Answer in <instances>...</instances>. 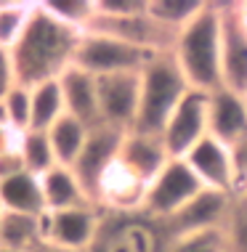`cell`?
<instances>
[{
  "label": "cell",
  "instance_id": "1",
  "mask_svg": "<svg viewBox=\"0 0 247 252\" xmlns=\"http://www.w3.org/2000/svg\"><path fill=\"white\" fill-rule=\"evenodd\" d=\"M80 40V30L59 22L56 16L45 11L43 3H35V13H32L22 40L11 48L19 85L35 88L59 80L67 69L74 66Z\"/></svg>",
  "mask_w": 247,
  "mask_h": 252
},
{
  "label": "cell",
  "instance_id": "2",
  "mask_svg": "<svg viewBox=\"0 0 247 252\" xmlns=\"http://www.w3.org/2000/svg\"><path fill=\"white\" fill-rule=\"evenodd\" d=\"M173 56L191 88L212 93L223 88V13L221 3H205L202 11L178 32Z\"/></svg>",
  "mask_w": 247,
  "mask_h": 252
},
{
  "label": "cell",
  "instance_id": "3",
  "mask_svg": "<svg viewBox=\"0 0 247 252\" xmlns=\"http://www.w3.org/2000/svg\"><path fill=\"white\" fill-rule=\"evenodd\" d=\"M85 32H101L154 53H173L178 40L176 32L149 16V0H99L96 19Z\"/></svg>",
  "mask_w": 247,
  "mask_h": 252
},
{
  "label": "cell",
  "instance_id": "4",
  "mask_svg": "<svg viewBox=\"0 0 247 252\" xmlns=\"http://www.w3.org/2000/svg\"><path fill=\"white\" fill-rule=\"evenodd\" d=\"M189 80L183 77L173 53L154 56L146 69L141 72V106L133 130L162 135L168 120L173 117V112L181 104V98L189 93Z\"/></svg>",
  "mask_w": 247,
  "mask_h": 252
},
{
  "label": "cell",
  "instance_id": "5",
  "mask_svg": "<svg viewBox=\"0 0 247 252\" xmlns=\"http://www.w3.org/2000/svg\"><path fill=\"white\" fill-rule=\"evenodd\" d=\"M176 234L168 220L136 210L109 213L101 210L99 234L88 252H168Z\"/></svg>",
  "mask_w": 247,
  "mask_h": 252
},
{
  "label": "cell",
  "instance_id": "6",
  "mask_svg": "<svg viewBox=\"0 0 247 252\" xmlns=\"http://www.w3.org/2000/svg\"><path fill=\"white\" fill-rule=\"evenodd\" d=\"M154 56H160V53L130 45L117 37L101 35V32H82L74 66L91 72L93 77H106V74L143 72Z\"/></svg>",
  "mask_w": 247,
  "mask_h": 252
},
{
  "label": "cell",
  "instance_id": "7",
  "mask_svg": "<svg viewBox=\"0 0 247 252\" xmlns=\"http://www.w3.org/2000/svg\"><path fill=\"white\" fill-rule=\"evenodd\" d=\"M202 191H205V183L197 178L191 165L183 157H173L162 173L149 183L146 199H143V213L160 218V220H170Z\"/></svg>",
  "mask_w": 247,
  "mask_h": 252
},
{
  "label": "cell",
  "instance_id": "8",
  "mask_svg": "<svg viewBox=\"0 0 247 252\" xmlns=\"http://www.w3.org/2000/svg\"><path fill=\"white\" fill-rule=\"evenodd\" d=\"M210 135V93L189 88L162 130L170 157H186L202 138Z\"/></svg>",
  "mask_w": 247,
  "mask_h": 252
},
{
  "label": "cell",
  "instance_id": "9",
  "mask_svg": "<svg viewBox=\"0 0 247 252\" xmlns=\"http://www.w3.org/2000/svg\"><path fill=\"white\" fill-rule=\"evenodd\" d=\"M122 141H125V130H117V127H109V125H96L91 127L88 144L82 149V154L77 157V162H74L72 173L77 175V181L82 183V189L88 191L93 204H96V196H99L101 178L120 159Z\"/></svg>",
  "mask_w": 247,
  "mask_h": 252
},
{
  "label": "cell",
  "instance_id": "10",
  "mask_svg": "<svg viewBox=\"0 0 247 252\" xmlns=\"http://www.w3.org/2000/svg\"><path fill=\"white\" fill-rule=\"evenodd\" d=\"M96 83H99L101 125L125 133L133 130L141 106V72L106 74V77H96Z\"/></svg>",
  "mask_w": 247,
  "mask_h": 252
},
{
  "label": "cell",
  "instance_id": "11",
  "mask_svg": "<svg viewBox=\"0 0 247 252\" xmlns=\"http://www.w3.org/2000/svg\"><path fill=\"white\" fill-rule=\"evenodd\" d=\"M99 226H101V207H96V204L43 215L45 242L53 244V247L70 250V252L91 250L96 234H99Z\"/></svg>",
  "mask_w": 247,
  "mask_h": 252
},
{
  "label": "cell",
  "instance_id": "12",
  "mask_svg": "<svg viewBox=\"0 0 247 252\" xmlns=\"http://www.w3.org/2000/svg\"><path fill=\"white\" fill-rule=\"evenodd\" d=\"M183 159L191 165L197 178L205 183V189L226 191V194L239 191V173H237V162H234V149L226 146L223 141L208 135Z\"/></svg>",
  "mask_w": 247,
  "mask_h": 252
},
{
  "label": "cell",
  "instance_id": "13",
  "mask_svg": "<svg viewBox=\"0 0 247 252\" xmlns=\"http://www.w3.org/2000/svg\"><path fill=\"white\" fill-rule=\"evenodd\" d=\"M223 13V59L221 74L223 88L234 93H247V27L239 19L237 3H221Z\"/></svg>",
  "mask_w": 247,
  "mask_h": 252
},
{
  "label": "cell",
  "instance_id": "14",
  "mask_svg": "<svg viewBox=\"0 0 247 252\" xmlns=\"http://www.w3.org/2000/svg\"><path fill=\"white\" fill-rule=\"evenodd\" d=\"M231 202H234V194L205 189L197 199H191L186 207H183L176 218H170L168 223H170V228H173L176 236L202 234V231H223V223H226V218H229Z\"/></svg>",
  "mask_w": 247,
  "mask_h": 252
},
{
  "label": "cell",
  "instance_id": "15",
  "mask_svg": "<svg viewBox=\"0 0 247 252\" xmlns=\"http://www.w3.org/2000/svg\"><path fill=\"white\" fill-rule=\"evenodd\" d=\"M170 159L173 157H170L168 146H165L162 135L141 133V130L125 133V141H122V149H120V162L146 186L162 173Z\"/></svg>",
  "mask_w": 247,
  "mask_h": 252
},
{
  "label": "cell",
  "instance_id": "16",
  "mask_svg": "<svg viewBox=\"0 0 247 252\" xmlns=\"http://www.w3.org/2000/svg\"><path fill=\"white\" fill-rule=\"evenodd\" d=\"M210 135L231 149L247 135V101L242 93L229 88L210 93Z\"/></svg>",
  "mask_w": 247,
  "mask_h": 252
},
{
  "label": "cell",
  "instance_id": "17",
  "mask_svg": "<svg viewBox=\"0 0 247 252\" xmlns=\"http://www.w3.org/2000/svg\"><path fill=\"white\" fill-rule=\"evenodd\" d=\"M61 93H64L67 114L80 122H85L88 127L101 125V109H99V83L91 72L72 66L59 77Z\"/></svg>",
  "mask_w": 247,
  "mask_h": 252
},
{
  "label": "cell",
  "instance_id": "18",
  "mask_svg": "<svg viewBox=\"0 0 247 252\" xmlns=\"http://www.w3.org/2000/svg\"><path fill=\"white\" fill-rule=\"evenodd\" d=\"M0 204L8 213H24V215H45V194H43V181L37 175L19 173L13 178L0 181Z\"/></svg>",
  "mask_w": 247,
  "mask_h": 252
},
{
  "label": "cell",
  "instance_id": "19",
  "mask_svg": "<svg viewBox=\"0 0 247 252\" xmlns=\"http://www.w3.org/2000/svg\"><path fill=\"white\" fill-rule=\"evenodd\" d=\"M43 194H45V207L48 213H59V210H72V207H88L91 196L82 189L77 175L72 173V167L56 165L51 173H45L43 178Z\"/></svg>",
  "mask_w": 247,
  "mask_h": 252
},
{
  "label": "cell",
  "instance_id": "20",
  "mask_svg": "<svg viewBox=\"0 0 247 252\" xmlns=\"http://www.w3.org/2000/svg\"><path fill=\"white\" fill-rule=\"evenodd\" d=\"M43 244H45L43 215H24L5 210L3 226H0V250L37 252Z\"/></svg>",
  "mask_w": 247,
  "mask_h": 252
},
{
  "label": "cell",
  "instance_id": "21",
  "mask_svg": "<svg viewBox=\"0 0 247 252\" xmlns=\"http://www.w3.org/2000/svg\"><path fill=\"white\" fill-rule=\"evenodd\" d=\"M48 135H51V146H53V154H56V162L61 167H74L77 157L82 154V149L88 144L91 127H88L85 122L64 114V117L48 130Z\"/></svg>",
  "mask_w": 247,
  "mask_h": 252
},
{
  "label": "cell",
  "instance_id": "22",
  "mask_svg": "<svg viewBox=\"0 0 247 252\" xmlns=\"http://www.w3.org/2000/svg\"><path fill=\"white\" fill-rule=\"evenodd\" d=\"M64 114L67 104L59 80L32 88V130H51Z\"/></svg>",
  "mask_w": 247,
  "mask_h": 252
},
{
  "label": "cell",
  "instance_id": "23",
  "mask_svg": "<svg viewBox=\"0 0 247 252\" xmlns=\"http://www.w3.org/2000/svg\"><path fill=\"white\" fill-rule=\"evenodd\" d=\"M19 152H22V159H24L27 170H30L32 175H37V178H43L45 173H51V170L59 165L48 130H27V133H22Z\"/></svg>",
  "mask_w": 247,
  "mask_h": 252
},
{
  "label": "cell",
  "instance_id": "24",
  "mask_svg": "<svg viewBox=\"0 0 247 252\" xmlns=\"http://www.w3.org/2000/svg\"><path fill=\"white\" fill-rule=\"evenodd\" d=\"M202 5L205 0H149V16L178 35L202 11Z\"/></svg>",
  "mask_w": 247,
  "mask_h": 252
},
{
  "label": "cell",
  "instance_id": "25",
  "mask_svg": "<svg viewBox=\"0 0 247 252\" xmlns=\"http://www.w3.org/2000/svg\"><path fill=\"white\" fill-rule=\"evenodd\" d=\"M32 13H35V3H5V0H0V48L11 51L22 40Z\"/></svg>",
  "mask_w": 247,
  "mask_h": 252
},
{
  "label": "cell",
  "instance_id": "26",
  "mask_svg": "<svg viewBox=\"0 0 247 252\" xmlns=\"http://www.w3.org/2000/svg\"><path fill=\"white\" fill-rule=\"evenodd\" d=\"M43 5L51 16L59 19V22L85 32L88 27H91V22L96 19L99 0H51V3H43Z\"/></svg>",
  "mask_w": 247,
  "mask_h": 252
},
{
  "label": "cell",
  "instance_id": "27",
  "mask_svg": "<svg viewBox=\"0 0 247 252\" xmlns=\"http://www.w3.org/2000/svg\"><path fill=\"white\" fill-rule=\"evenodd\" d=\"M226 252H247V194L237 191L229 218L223 223Z\"/></svg>",
  "mask_w": 247,
  "mask_h": 252
},
{
  "label": "cell",
  "instance_id": "28",
  "mask_svg": "<svg viewBox=\"0 0 247 252\" xmlns=\"http://www.w3.org/2000/svg\"><path fill=\"white\" fill-rule=\"evenodd\" d=\"M3 104L8 109V122L13 130L19 133L32 130V88L16 83L8 96L3 98Z\"/></svg>",
  "mask_w": 247,
  "mask_h": 252
},
{
  "label": "cell",
  "instance_id": "29",
  "mask_svg": "<svg viewBox=\"0 0 247 252\" xmlns=\"http://www.w3.org/2000/svg\"><path fill=\"white\" fill-rule=\"evenodd\" d=\"M168 252H226L223 231H202V234L176 236Z\"/></svg>",
  "mask_w": 247,
  "mask_h": 252
},
{
  "label": "cell",
  "instance_id": "30",
  "mask_svg": "<svg viewBox=\"0 0 247 252\" xmlns=\"http://www.w3.org/2000/svg\"><path fill=\"white\" fill-rule=\"evenodd\" d=\"M16 69H13V59H11V51L0 48V101L11 93V88L16 85Z\"/></svg>",
  "mask_w": 247,
  "mask_h": 252
},
{
  "label": "cell",
  "instance_id": "31",
  "mask_svg": "<svg viewBox=\"0 0 247 252\" xmlns=\"http://www.w3.org/2000/svg\"><path fill=\"white\" fill-rule=\"evenodd\" d=\"M19 173H27V165H24L19 149L11 152V154H5V157H0V181L13 178V175H19Z\"/></svg>",
  "mask_w": 247,
  "mask_h": 252
},
{
  "label": "cell",
  "instance_id": "32",
  "mask_svg": "<svg viewBox=\"0 0 247 252\" xmlns=\"http://www.w3.org/2000/svg\"><path fill=\"white\" fill-rule=\"evenodd\" d=\"M234 162L239 173V191H245L247 189V135L234 146Z\"/></svg>",
  "mask_w": 247,
  "mask_h": 252
},
{
  "label": "cell",
  "instance_id": "33",
  "mask_svg": "<svg viewBox=\"0 0 247 252\" xmlns=\"http://www.w3.org/2000/svg\"><path fill=\"white\" fill-rule=\"evenodd\" d=\"M19 144H22V133L13 130V127L0 125V157H5V154L16 152Z\"/></svg>",
  "mask_w": 247,
  "mask_h": 252
},
{
  "label": "cell",
  "instance_id": "34",
  "mask_svg": "<svg viewBox=\"0 0 247 252\" xmlns=\"http://www.w3.org/2000/svg\"><path fill=\"white\" fill-rule=\"evenodd\" d=\"M0 125L11 127V122H8V109H5V104H3V101H0Z\"/></svg>",
  "mask_w": 247,
  "mask_h": 252
},
{
  "label": "cell",
  "instance_id": "35",
  "mask_svg": "<svg viewBox=\"0 0 247 252\" xmlns=\"http://www.w3.org/2000/svg\"><path fill=\"white\" fill-rule=\"evenodd\" d=\"M37 252H70V250H61V247H53V244H48V242H45V244H43V247H40Z\"/></svg>",
  "mask_w": 247,
  "mask_h": 252
},
{
  "label": "cell",
  "instance_id": "36",
  "mask_svg": "<svg viewBox=\"0 0 247 252\" xmlns=\"http://www.w3.org/2000/svg\"><path fill=\"white\" fill-rule=\"evenodd\" d=\"M3 215H5V207L0 204V226H3Z\"/></svg>",
  "mask_w": 247,
  "mask_h": 252
},
{
  "label": "cell",
  "instance_id": "37",
  "mask_svg": "<svg viewBox=\"0 0 247 252\" xmlns=\"http://www.w3.org/2000/svg\"><path fill=\"white\" fill-rule=\"evenodd\" d=\"M0 252H16V250H0Z\"/></svg>",
  "mask_w": 247,
  "mask_h": 252
},
{
  "label": "cell",
  "instance_id": "38",
  "mask_svg": "<svg viewBox=\"0 0 247 252\" xmlns=\"http://www.w3.org/2000/svg\"><path fill=\"white\" fill-rule=\"evenodd\" d=\"M245 101H247V93H245Z\"/></svg>",
  "mask_w": 247,
  "mask_h": 252
},
{
  "label": "cell",
  "instance_id": "39",
  "mask_svg": "<svg viewBox=\"0 0 247 252\" xmlns=\"http://www.w3.org/2000/svg\"><path fill=\"white\" fill-rule=\"evenodd\" d=\"M245 194H247V189H245Z\"/></svg>",
  "mask_w": 247,
  "mask_h": 252
}]
</instances>
